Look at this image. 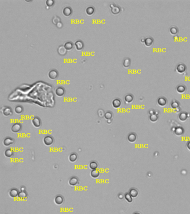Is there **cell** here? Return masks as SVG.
Listing matches in <instances>:
<instances>
[{"instance_id": "cell-1", "label": "cell", "mask_w": 190, "mask_h": 214, "mask_svg": "<svg viewBox=\"0 0 190 214\" xmlns=\"http://www.w3.org/2000/svg\"><path fill=\"white\" fill-rule=\"evenodd\" d=\"M43 143L46 146L50 147L52 146L54 143V139L51 135H47L43 138Z\"/></svg>"}, {"instance_id": "cell-2", "label": "cell", "mask_w": 190, "mask_h": 214, "mask_svg": "<svg viewBox=\"0 0 190 214\" xmlns=\"http://www.w3.org/2000/svg\"><path fill=\"white\" fill-rule=\"evenodd\" d=\"M1 112L3 114V115L5 117L11 116L13 113L12 110V109L10 108V107H3V108H1Z\"/></svg>"}, {"instance_id": "cell-3", "label": "cell", "mask_w": 190, "mask_h": 214, "mask_svg": "<svg viewBox=\"0 0 190 214\" xmlns=\"http://www.w3.org/2000/svg\"><path fill=\"white\" fill-rule=\"evenodd\" d=\"M22 125L20 123H15L12 125L11 127V131L14 133H18L20 131H21L22 130Z\"/></svg>"}, {"instance_id": "cell-4", "label": "cell", "mask_w": 190, "mask_h": 214, "mask_svg": "<svg viewBox=\"0 0 190 214\" xmlns=\"http://www.w3.org/2000/svg\"><path fill=\"white\" fill-rule=\"evenodd\" d=\"M186 69H187V67H186V65L185 64L183 63H179L176 67V70L179 74H183V73L186 71Z\"/></svg>"}, {"instance_id": "cell-5", "label": "cell", "mask_w": 190, "mask_h": 214, "mask_svg": "<svg viewBox=\"0 0 190 214\" xmlns=\"http://www.w3.org/2000/svg\"><path fill=\"white\" fill-rule=\"evenodd\" d=\"M32 124H33V126L35 127V128H38L41 126V119L38 117H35L33 119H32Z\"/></svg>"}, {"instance_id": "cell-6", "label": "cell", "mask_w": 190, "mask_h": 214, "mask_svg": "<svg viewBox=\"0 0 190 214\" xmlns=\"http://www.w3.org/2000/svg\"><path fill=\"white\" fill-rule=\"evenodd\" d=\"M79 183V180L76 176H73L69 180V185L71 187H75Z\"/></svg>"}, {"instance_id": "cell-7", "label": "cell", "mask_w": 190, "mask_h": 214, "mask_svg": "<svg viewBox=\"0 0 190 214\" xmlns=\"http://www.w3.org/2000/svg\"><path fill=\"white\" fill-rule=\"evenodd\" d=\"M54 203H55L56 205H58V206H60V205L63 204L64 203V197L60 195H56L55 196V198H54Z\"/></svg>"}, {"instance_id": "cell-8", "label": "cell", "mask_w": 190, "mask_h": 214, "mask_svg": "<svg viewBox=\"0 0 190 214\" xmlns=\"http://www.w3.org/2000/svg\"><path fill=\"white\" fill-rule=\"evenodd\" d=\"M14 143L15 140L12 138L9 137L5 138L3 141V144L5 147H8V146L12 145L13 144H14Z\"/></svg>"}, {"instance_id": "cell-9", "label": "cell", "mask_w": 190, "mask_h": 214, "mask_svg": "<svg viewBox=\"0 0 190 214\" xmlns=\"http://www.w3.org/2000/svg\"><path fill=\"white\" fill-rule=\"evenodd\" d=\"M48 76L50 79L55 80L59 76V73L55 69H52L49 71Z\"/></svg>"}, {"instance_id": "cell-10", "label": "cell", "mask_w": 190, "mask_h": 214, "mask_svg": "<svg viewBox=\"0 0 190 214\" xmlns=\"http://www.w3.org/2000/svg\"><path fill=\"white\" fill-rule=\"evenodd\" d=\"M19 191L18 189H17L16 188H11L9 190L8 192V195L11 198H16L18 196V193H19Z\"/></svg>"}, {"instance_id": "cell-11", "label": "cell", "mask_w": 190, "mask_h": 214, "mask_svg": "<svg viewBox=\"0 0 190 214\" xmlns=\"http://www.w3.org/2000/svg\"><path fill=\"white\" fill-rule=\"evenodd\" d=\"M65 90L62 86H59L56 88L55 89V94L59 97H62L65 95Z\"/></svg>"}, {"instance_id": "cell-12", "label": "cell", "mask_w": 190, "mask_h": 214, "mask_svg": "<svg viewBox=\"0 0 190 214\" xmlns=\"http://www.w3.org/2000/svg\"><path fill=\"white\" fill-rule=\"evenodd\" d=\"M157 104L159 107H164L166 106L167 103V100L166 99L165 97L163 96H161L159 97L158 99H157Z\"/></svg>"}, {"instance_id": "cell-13", "label": "cell", "mask_w": 190, "mask_h": 214, "mask_svg": "<svg viewBox=\"0 0 190 214\" xmlns=\"http://www.w3.org/2000/svg\"><path fill=\"white\" fill-rule=\"evenodd\" d=\"M73 13L72 8L69 6L65 7L62 10V13L65 17H69Z\"/></svg>"}, {"instance_id": "cell-14", "label": "cell", "mask_w": 190, "mask_h": 214, "mask_svg": "<svg viewBox=\"0 0 190 214\" xmlns=\"http://www.w3.org/2000/svg\"><path fill=\"white\" fill-rule=\"evenodd\" d=\"M74 46H75L76 50L78 51L82 50L84 46V43H83V42L81 40L76 41L75 43H74Z\"/></svg>"}, {"instance_id": "cell-15", "label": "cell", "mask_w": 190, "mask_h": 214, "mask_svg": "<svg viewBox=\"0 0 190 214\" xmlns=\"http://www.w3.org/2000/svg\"><path fill=\"white\" fill-rule=\"evenodd\" d=\"M154 43V39L152 37H147L145 38V41L144 44L145 46L151 47Z\"/></svg>"}, {"instance_id": "cell-16", "label": "cell", "mask_w": 190, "mask_h": 214, "mask_svg": "<svg viewBox=\"0 0 190 214\" xmlns=\"http://www.w3.org/2000/svg\"><path fill=\"white\" fill-rule=\"evenodd\" d=\"M137 138V136L134 133H130V134H129L128 137H127V140H128V142L132 143H134L136 141Z\"/></svg>"}, {"instance_id": "cell-17", "label": "cell", "mask_w": 190, "mask_h": 214, "mask_svg": "<svg viewBox=\"0 0 190 214\" xmlns=\"http://www.w3.org/2000/svg\"><path fill=\"white\" fill-rule=\"evenodd\" d=\"M57 52L59 55L61 56H64L67 53V49L65 48L64 45H60L57 48Z\"/></svg>"}, {"instance_id": "cell-18", "label": "cell", "mask_w": 190, "mask_h": 214, "mask_svg": "<svg viewBox=\"0 0 190 214\" xmlns=\"http://www.w3.org/2000/svg\"><path fill=\"white\" fill-rule=\"evenodd\" d=\"M134 101V96L131 94H128L125 96L124 101L127 104H130L132 103Z\"/></svg>"}, {"instance_id": "cell-19", "label": "cell", "mask_w": 190, "mask_h": 214, "mask_svg": "<svg viewBox=\"0 0 190 214\" xmlns=\"http://www.w3.org/2000/svg\"><path fill=\"white\" fill-rule=\"evenodd\" d=\"M122 105V101L119 99L118 98H116V99H114L112 101V106L113 108L115 109L120 108V106Z\"/></svg>"}, {"instance_id": "cell-20", "label": "cell", "mask_w": 190, "mask_h": 214, "mask_svg": "<svg viewBox=\"0 0 190 214\" xmlns=\"http://www.w3.org/2000/svg\"><path fill=\"white\" fill-rule=\"evenodd\" d=\"M78 156L76 153L74 152L70 154V155L69 156V160L72 163L75 162L76 161L78 160Z\"/></svg>"}, {"instance_id": "cell-21", "label": "cell", "mask_w": 190, "mask_h": 214, "mask_svg": "<svg viewBox=\"0 0 190 214\" xmlns=\"http://www.w3.org/2000/svg\"><path fill=\"white\" fill-rule=\"evenodd\" d=\"M14 154L13 150L11 148H7L5 151L4 155L6 158H11Z\"/></svg>"}, {"instance_id": "cell-22", "label": "cell", "mask_w": 190, "mask_h": 214, "mask_svg": "<svg viewBox=\"0 0 190 214\" xmlns=\"http://www.w3.org/2000/svg\"><path fill=\"white\" fill-rule=\"evenodd\" d=\"M186 90V87L184 85L181 84L178 85L177 87H176V91L179 94H183L185 92Z\"/></svg>"}, {"instance_id": "cell-23", "label": "cell", "mask_w": 190, "mask_h": 214, "mask_svg": "<svg viewBox=\"0 0 190 214\" xmlns=\"http://www.w3.org/2000/svg\"><path fill=\"white\" fill-rule=\"evenodd\" d=\"M184 132V129L181 127H177V128H175V130H174V134L176 135H177V136H181V135H183Z\"/></svg>"}, {"instance_id": "cell-24", "label": "cell", "mask_w": 190, "mask_h": 214, "mask_svg": "<svg viewBox=\"0 0 190 214\" xmlns=\"http://www.w3.org/2000/svg\"><path fill=\"white\" fill-rule=\"evenodd\" d=\"M85 12L88 16H91L95 12V8L93 6H88L85 10Z\"/></svg>"}, {"instance_id": "cell-25", "label": "cell", "mask_w": 190, "mask_h": 214, "mask_svg": "<svg viewBox=\"0 0 190 214\" xmlns=\"http://www.w3.org/2000/svg\"><path fill=\"white\" fill-rule=\"evenodd\" d=\"M28 193L26 192V191H20L19 193H18V197L19 198L20 200H25L28 198Z\"/></svg>"}, {"instance_id": "cell-26", "label": "cell", "mask_w": 190, "mask_h": 214, "mask_svg": "<svg viewBox=\"0 0 190 214\" xmlns=\"http://www.w3.org/2000/svg\"><path fill=\"white\" fill-rule=\"evenodd\" d=\"M129 193L130 195L133 198H135L138 196V191L136 188H130L129 192Z\"/></svg>"}, {"instance_id": "cell-27", "label": "cell", "mask_w": 190, "mask_h": 214, "mask_svg": "<svg viewBox=\"0 0 190 214\" xmlns=\"http://www.w3.org/2000/svg\"><path fill=\"white\" fill-rule=\"evenodd\" d=\"M131 65V60L129 57H126L123 60V66L125 68H128Z\"/></svg>"}, {"instance_id": "cell-28", "label": "cell", "mask_w": 190, "mask_h": 214, "mask_svg": "<svg viewBox=\"0 0 190 214\" xmlns=\"http://www.w3.org/2000/svg\"><path fill=\"white\" fill-rule=\"evenodd\" d=\"M101 173L98 169H94L91 170L90 172V176L93 178H97L100 176Z\"/></svg>"}, {"instance_id": "cell-29", "label": "cell", "mask_w": 190, "mask_h": 214, "mask_svg": "<svg viewBox=\"0 0 190 214\" xmlns=\"http://www.w3.org/2000/svg\"><path fill=\"white\" fill-rule=\"evenodd\" d=\"M74 44L71 41L66 42L64 45V47H65V48L67 49V51H70L71 50H72L74 47Z\"/></svg>"}, {"instance_id": "cell-30", "label": "cell", "mask_w": 190, "mask_h": 214, "mask_svg": "<svg viewBox=\"0 0 190 214\" xmlns=\"http://www.w3.org/2000/svg\"><path fill=\"white\" fill-rule=\"evenodd\" d=\"M89 167L91 170H94V169H97L98 168V163L96 161H92L89 163Z\"/></svg>"}, {"instance_id": "cell-31", "label": "cell", "mask_w": 190, "mask_h": 214, "mask_svg": "<svg viewBox=\"0 0 190 214\" xmlns=\"http://www.w3.org/2000/svg\"><path fill=\"white\" fill-rule=\"evenodd\" d=\"M187 118H188V117H187V113H184V112H182V113H181L179 114V119L181 122L186 121V119H187Z\"/></svg>"}, {"instance_id": "cell-32", "label": "cell", "mask_w": 190, "mask_h": 214, "mask_svg": "<svg viewBox=\"0 0 190 214\" xmlns=\"http://www.w3.org/2000/svg\"><path fill=\"white\" fill-rule=\"evenodd\" d=\"M14 111L17 114H21L23 112V108L21 106H17L15 108Z\"/></svg>"}, {"instance_id": "cell-33", "label": "cell", "mask_w": 190, "mask_h": 214, "mask_svg": "<svg viewBox=\"0 0 190 214\" xmlns=\"http://www.w3.org/2000/svg\"><path fill=\"white\" fill-rule=\"evenodd\" d=\"M111 12L113 15H118L120 12V8L118 6H115L114 7L112 8Z\"/></svg>"}, {"instance_id": "cell-34", "label": "cell", "mask_w": 190, "mask_h": 214, "mask_svg": "<svg viewBox=\"0 0 190 214\" xmlns=\"http://www.w3.org/2000/svg\"><path fill=\"white\" fill-rule=\"evenodd\" d=\"M169 33L172 35L175 36L176 35L179 33V30H178L177 28H176L175 26H173L171 27L169 29Z\"/></svg>"}, {"instance_id": "cell-35", "label": "cell", "mask_w": 190, "mask_h": 214, "mask_svg": "<svg viewBox=\"0 0 190 214\" xmlns=\"http://www.w3.org/2000/svg\"><path fill=\"white\" fill-rule=\"evenodd\" d=\"M179 106V103L178 101H176V100H173L171 104V107L172 109H177Z\"/></svg>"}, {"instance_id": "cell-36", "label": "cell", "mask_w": 190, "mask_h": 214, "mask_svg": "<svg viewBox=\"0 0 190 214\" xmlns=\"http://www.w3.org/2000/svg\"><path fill=\"white\" fill-rule=\"evenodd\" d=\"M124 198L126 201L128 202V203H131L133 201V197L130 196V195L129 193H125L124 195Z\"/></svg>"}, {"instance_id": "cell-37", "label": "cell", "mask_w": 190, "mask_h": 214, "mask_svg": "<svg viewBox=\"0 0 190 214\" xmlns=\"http://www.w3.org/2000/svg\"><path fill=\"white\" fill-rule=\"evenodd\" d=\"M60 22H61V19L59 16H54L52 19V23L55 25H56L57 23H60Z\"/></svg>"}, {"instance_id": "cell-38", "label": "cell", "mask_w": 190, "mask_h": 214, "mask_svg": "<svg viewBox=\"0 0 190 214\" xmlns=\"http://www.w3.org/2000/svg\"><path fill=\"white\" fill-rule=\"evenodd\" d=\"M113 113L111 112H107L105 113L104 115V118L106 120H110L112 119L113 118Z\"/></svg>"}, {"instance_id": "cell-39", "label": "cell", "mask_w": 190, "mask_h": 214, "mask_svg": "<svg viewBox=\"0 0 190 214\" xmlns=\"http://www.w3.org/2000/svg\"><path fill=\"white\" fill-rule=\"evenodd\" d=\"M158 119V115L156 114H153L151 115L150 117V121L153 122V123L157 122Z\"/></svg>"}, {"instance_id": "cell-40", "label": "cell", "mask_w": 190, "mask_h": 214, "mask_svg": "<svg viewBox=\"0 0 190 214\" xmlns=\"http://www.w3.org/2000/svg\"><path fill=\"white\" fill-rule=\"evenodd\" d=\"M54 4H55V1H53V0H47L46 1V6L49 7V8L53 6Z\"/></svg>"}, {"instance_id": "cell-41", "label": "cell", "mask_w": 190, "mask_h": 214, "mask_svg": "<svg viewBox=\"0 0 190 214\" xmlns=\"http://www.w3.org/2000/svg\"><path fill=\"white\" fill-rule=\"evenodd\" d=\"M98 115H99V117H101H101H104L105 113H104V110L102 109H99L98 111Z\"/></svg>"}, {"instance_id": "cell-42", "label": "cell", "mask_w": 190, "mask_h": 214, "mask_svg": "<svg viewBox=\"0 0 190 214\" xmlns=\"http://www.w3.org/2000/svg\"><path fill=\"white\" fill-rule=\"evenodd\" d=\"M118 198L119 200H123V198H124V195L123 193H120L118 194Z\"/></svg>"}, {"instance_id": "cell-43", "label": "cell", "mask_w": 190, "mask_h": 214, "mask_svg": "<svg viewBox=\"0 0 190 214\" xmlns=\"http://www.w3.org/2000/svg\"><path fill=\"white\" fill-rule=\"evenodd\" d=\"M56 27H57V28H61L62 27V26H63V25H62V23L61 22H60V23H57V24L56 25Z\"/></svg>"}, {"instance_id": "cell-44", "label": "cell", "mask_w": 190, "mask_h": 214, "mask_svg": "<svg viewBox=\"0 0 190 214\" xmlns=\"http://www.w3.org/2000/svg\"><path fill=\"white\" fill-rule=\"evenodd\" d=\"M187 149H189V150L190 151V142H189L187 143Z\"/></svg>"}, {"instance_id": "cell-45", "label": "cell", "mask_w": 190, "mask_h": 214, "mask_svg": "<svg viewBox=\"0 0 190 214\" xmlns=\"http://www.w3.org/2000/svg\"><path fill=\"white\" fill-rule=\"evenodd\" d=\"M26 191V188H25V187H21V191Z\"/></svg>"}, {"instance_id": "cell-46", "label": "cell", "mask_w": 190, "mask_h": 214, "mask_svg": "<svg viewBox=\"0 0 190 214\" xmlns=\"http://www.w3.org/2000/svg\"><path fill=\"white\" fill-rule=\"evenodd\" d=\"M115 6H116V5H115L114 4H111V5H110V7H111V9H112V8H113V7H114Z\"/></svg>"}, {"instance_id": "cell-47", "label": "cell", "mask_w": 190, "mask_h": 214, "mask_svg": "<svg viewBox=\"0 0 190 214\" xmlns=\"http://www.w3.org/2000/svg\"><path fill=\"white\" fill-rule=\"evenodd\" d=\"M145 38H142L141 39H140V42H142V43L144 44V42H145Z\"/></svg>"}, {"instance_id": "cell-48", "label": "cell", "mask_w": 190, "mask_h": 214, "mask_svg": "<svg viewBox=\"0 0 190 214\" xmlns=\"http://www.w3.org/2000/svg\"><path fill=\"white\" fill-rule=\"evenodd\" d=\"M112 119L107 120V123H108V124L111 123H112Z\"/></svg>"}, {"instance_id": "cell-49", "label": "cell", "mask_w": 190, "mask_h": 214, "mask_svg": "<svg viewBox=\"0 0 190 214\" xmlns=\"http://www.w3.org/2000/svg\"><path fill=\"white\" fill-rule=\"evenodd\" d=\"M133 214H141L139 213V212H135V213H133Z\"/></svg>"}]
</instances>
